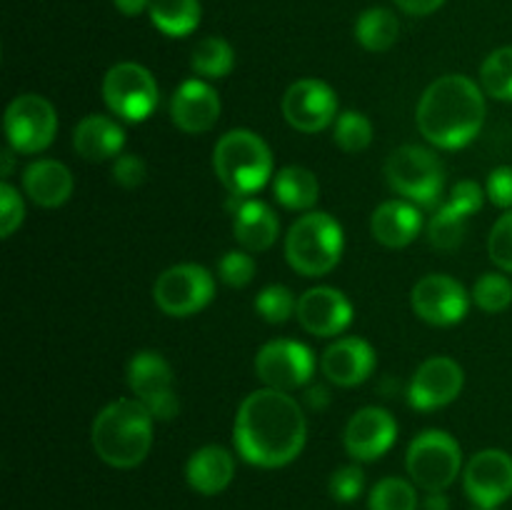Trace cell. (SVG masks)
Listing matches in <instances>:
<instances>
[{
  "label": "cell",
  "mask_w": 512,
  "mask_h": 510,
  "mask_svg": "<svg viewBox=\"0 0 512 510\" xmlns=\"http://www.w3.org/2000/svg\"><path fill=\"white\" fill-rule=\"evenodd\" d=\"M473 303L485 313H503L512 303V283L503 273L480 275L473 285Z\"/></svg>",
  "instance_id": "836d02e7"
},
{
  "label": "cell",
  "mask_w": 512,
  "mask_h": 510,
  "mask_svg": "<svg viewBox=\"0 0 512 510\" xmlns=\"http://www.w3.org/2000/svg\"><path fill=\"white\" fill-rule=\"evenodd\" d=\"M385 178L408 203L433 208L445 188V170L438 155L420 145H400L385 160Z\"/></svg>",
  "instance_id": "8992f818"
},
{
  "label": "cell",
  "mask_w": 512,
  "mask_h": 510,
  "mask_svg": "<svg viewBox=\"0 0 512 510\" xmlns=\"http://www.w3.org/2000/svg\"><path fill=\"white\" fill-rule=\"evenodd\" d=\"M468 220L470 215L448 200V203H445L428 223V240L433 243V248L438 250L460 248V243L465 240V233H468Z\"/></svg>",
  "instance_id": "f546056e"
},
{
  "label": "cell",
  "mask_w": 512,
  "mask_h": 510,
  "mask_svg": "<svg viewBox=\"0 0 512 510\" xmlns=\"http://www.w3.org/2000/svg\"><path fill=\"white\" fill-rule=\"evenodd\" d=\"M400 35V23L393 10L368 8L355 20V40L370 53H385L395 45Z\"/></svg>",
  "instance_id": "83f0119b"
},
{
  "label": "cell",
  "mask_w": 512,
  "mask_h": 510,
  "mask_svg": "<svg viewBox=\"0 0 512 510\" xmlns=\"http://www.w3.org/2000/svg\"><path fill=\"white\" fill-rule=\"evenodd\" d=\"M395 5H398L403 13L420 18V15H430L435 13V10L443 8L445 0H395Z\"/></svg>",
  "instance_id": "7bdbcfd3"
},
{
  "label": "cell",
  "mask_w": 512,
  "mask_h": 510,
  "mask_svg": "<svg viewBox=\"0 0 512 510\" xmlns=\"http://www.w3.org/2000/svg\"><path fill=\"white\" fill-rule=\"evenodd\" d=\"M23 218V198H20V193L13 185L3 180V185H0V235H3V238H10V235L20 228Z\"/></svg>",
  "instance_id": "f35d334b"
},
{
  "label": "cell",
  "mask_w": 512,
  "mask_h": 510,
  "mask_svg": "<svg viewBox=\"0 0 512 510\" xmlns=\"http://www.w3.org/2000/svg\"><path fill=\"white\" fill-rule=\"evenodd\" d=\"M255 373L268 388L290 393L303 388L313 378L315 355L300 340H270L255 355Z\"/></svg>",
  "instance_id": "7c38bea8"
},
{
  "label": "cell",
  "mask_w": 512,
  "mask_h": 510,
  "mask_svg": "<svg viewBox=\"0 0 512 510\" xmlns=\"http://www.w3.org/2000/svg\"><path fill=\"white\" fill-rule=\"evenodd\" d=\"M25 195L40 208H58L73 195V175L60 160H35L23 173Z\"/></svg>",
  "instance_id": "cb8c5ba5"
},
{
  "label": "cell",
  "mask_w": 512,
  "mask_h": 510,
  "mask_svg": "<svg viewBox=\"0 0 512 510\" xmlns=\"http://www.w3.org/2000/svg\"><path fill=\"white\" fill-rule=\"evenodd\" d=\"M463 485L468 498L483 508H498L512 495V455L505 450H480L465 465Z\"/></svg>",
  "instance_id": "9a60e30c"
},
{
  "label": "cell",
  "mask_w": 512,
  "mask_h": 510,
  "mask_svg": "<svg viewBox=\"0 0 512 510\" xmlns=\"http://www.w3.org/2000/svg\"><path fill=\"white\" fill-rule=\"evenodd\" d=\"M485 123V95L468 75L433 80L418 103V128L428 143L458 150L473 143Z\"/></svg>",
  "instance_id": "7a4b0ae2"
},
{
  "label": "cell",
  "mask_w": 512,
  "mask_h": 510,
  "mask_svg": "<svg viewBox=\"0 0 512 510\" xmlns=\"http://www.w3.org/2000/svg\"><path fill=\"white\" fill-rule=\"evenodd\" d=\"M233 233L235 240L243 245V250H248V253H263V250H268L278 240L280 220L273 213V208L265 205L263 200H245L235 210Z\"/></svg>",
  "instance_id": "d4e9b609"
},
{
  "label": "cell",
  "mask_w": 512,
  "mask_h": 510,
  "mask_svg": "<svg viewBox=\"0 0 512 510\" xmlns=\"http://www.w3.org/2000/svg\"><path fill=\"white\" fill-rule=\"evenodd\" d=\"M153 415L140 400L120 398L93 420V448L110 468L128 470L143 463L153 448Z\"/></svg>",
  "instance_id": "3957f363"
},
{
  "label": "cell",
  "mask_w": 512,
  "mask_h": 510,
  "mask_svg": "<svg viewBox=\"0 0 512 510\" xmlns=\"http://www.w3.org/2000/svg\"><path fill=\"white\" fill-rule=\"evenodd\" d=\"M335 145H338L343 153H363L370 143H373V123L365 113L358 110H345L335 120Z\"/></svg>",
  "instance_id": "1f68e13d"
},
{
  "label": "cell",
  "mask_w": 512,
  "mask_h": 510,
  "mask_svg": "<svg viewBox=\"0 0 512 510\" xmlns=\"http://www.w3.org/2000/svg\"><path fill=\"white\" fill-rule=\"evenodd\" d=\"M463 385L465 373L458 360L448 355H435L415 370L408 400L415 410H438L453 403L463 393Z\"/></svg>",
  "instance_id": "2e32d148"
},
{
  "label": "cell",
  "mask_w": 512,
  "mask_h": 510,
  "mask_svg": "<svg viewBox=\"0 0 512 510\" xmlns=\"http://www.w3.org/2000/svg\"><path fill=\"white\" fill-rule=\"evenodd\" d=\"M490 260L505 273H512V210L495 220L488 238Z\"/></svg>",
  "instance_id": "8d00e7d4"
},
{
  "label": "cell",
  "mask_w": 512,
  "mask_h": 510,
  "mask_svg": "<svg viewBox=\"0 0 512 510\" xmlns=\"http://www.w3.org/2000/svg\"><path fill=\"white\" fill-rule=\"evenodd\" d=\"M485 195L498 208H512V168L500 165L485 180Z\"/></svg>",
  "instance_id": "60d3db41"
},
{
  "label": "cell",
  "mask_w": 512,
  "mask_h": 510,
  "mask_svg": "<svg viewBox=\"0 0 512 510\" xmlns=\"http://www.w3.org/2000/svg\"><path fill=\"white\" fill-rule=\"evenodd\" d=\"M343 248V228L333 215L323 210L300 215L285 235V258L290 268L305 278H320L330 273L343 258Z\"/></svg>",
  "instance_id": "5b68a950"
},
{
  "label": "cell",
  "mask_w": 512,
  "mask_h": 510,
  "mask_svg": "<svg viewBox=\"0 0 512 510\" xmlns=\"http://www.w3.org/2000/svg\"><path fill=\"white\" fill-rule=\"evenodd\" d=\"M255 310H258V315L263 320L280 325L285 323L290 315H295L298 300H295L293 290L285 288V285H268V288L260 290L258 298H255Z\"/></svg>",
  "instance_id": "e575fe53"
},
{
  "label": "cell",
  "mask_w": 512,
  "mask_h": 510,
  "mask_svg": "<svg viewBox=\"0 0 512 510\" xmlns=\"http://www.w3.org/2000/svg\"><path fill=\"white\" fill-rule=\"evenodd\" d=\"M398 438V423L385 408H360L345 425L343 445L348 455L360 463L378 460L393 448Z\"/></svg>",
  "instance_id": "e0dca14e"
},
{
  "label": "cell",
  "mask_w": 512,
  "mask_h": 510,
  "mask_svg": "<svg viewBox=\"0 0 512 510\" xmlns=\"http://www.w3.org/2000/svg\"><path fill=\"white\" fill-rule=\"evenodd\" d=\"M273 193L283 208L288 210H310L320 198V183L313 170L303 165H285L275 173Z\"/></svg>",
  "instance_id": "484cf974"
},
{
  "label": "cell",
  "mask_w": 512,
  "mask_h": 510,
  "mask_svg": "<svg viewBox=\"0 0 512 510\" xmlns=\"http://www.w3.org/2000/svg\"><path fill=\"white\" fill-rule=\"evenodd\" d=\"M295 315L310 335L333 338V335L345 333L348 325L353 323V305L345 298L343 290L318 285L300 295Z\"/></svg>",
  "instance_id": "ac0fdd59"
},
{
  "label": "cell",
  "mask_w": 512,
  "mask_h": 510,
  "mask_svg": "<svg viewBox=\"0 0 512 510\" xmlns=\"http://www.w3.org/2000/svg\"><path fill=\"white\" fill-rule=\"evenodd\" d=\"M145 175H148V168H145V160L138 158V155L125 153L115 158L113 180L118 185H123V188H138V185L145 183Z\"/></svg>",
  "instance_id": "ab89813d"
},
{
  "label": "cell",
  "mask_w": 512,
  "mask_h": 510,
  "mask_svg": "<svg viewBox=\"0 0 512 510\" xmlns=\"http://www.w3.org/2000/svg\"><path fill=\"white\" fill-rule=\"evenodd\" d=\"M370 230L385 248H405L423 230V215H420L418 205L408 203V200H385L375 208L373 218H370Z\"/></svg>",
  "instance_id": "44dd1931"
},
{
  "label": "cell",
  "mask_w": 512,
  "mask_h": 510,
  "mask_svg": "<svg viewBox=\"0 0 512 510\" xmlns=\"http://www.w3.org/2000/svg\"><path fill=\"white\" fill-rule=\"evenodd\" d=\"M113 3L115 8L123 15H128V18H135V15H140L143 10L150 8V0H113Z\"/></svg>",
  "instance_id": "ee69618b"
},
{
  "label": "cell",
  "mask_w": 512,
  "mask_h": 510,
  "mask_svg": "<svg viewBox=\"0 0 512 510\" xmlns=\"http://www.w3.org/2000/svg\"><path fill=\"white\" fill-rule=\"evenodd\" d=\"M235 458L223 445H205L190 455L185 465L188 485L200 495H218L233 483Z\"/></svg>",
  "instance_id": "7402d4cb"
},
{
  "label": "cell",
  "mask_w": 512,
  "mask_h": 510,
  "mask_svg": "<svg viewBox=\"0 0 512 510\" xmlns=\"http://www.w3.org/2000/svg\"><path fill=\"white\" fill-rule=\"evenodd\" d=\"M103 100L110 113L128 123H140L155 113L160 90L153 73L140 63H118L105 73Z\"/></svg>",
  "instance_id": "ba28073f"
},
{
  "label": "cell",
  "mask_w": 512,
  "mask_h": 510,
  "mask_svg": "<svg viewBox=\"0 0 512 510\" xmlns=\"http://www.w3.org/2000/svg\"><path fill=\"white\" fill-rule=\"evenodd\" d=\"M370 510H418L415 485L403 478H383L375 483L368 498Z\"/></svg>",
  "instance_id": "d6a6232c"
},
{
  "label": "cell",
  "mask_w": 512,
  "mask_h": 510,
  "mask_svg": "<svg viewBox=\"0 0 512 510\" xmlns=\"http://www.w3.org/2000/svg\"><path fill=\"white\" fill-rule=\"evenodd\" d=\"M425 510H450V500L445 493H428L423 503Z\"/></svg>",
  "instance_id": "f6af8a7d"
},
{
  "label": "cell",
  "mask_w": 512,
  "mask_h": 510,
  "mask_svg": "<svg viewBox=\"0 0 512 510\" xmlns=\"http://www.w3.org/2000/svg\"><path fill=\"white\" fill-rule=\"evenodd\" d=\"M320 368L330 383L355 388L365 383L375 370V350L363 338H340L320 358Z\"/></svg>",
  "instance_id": "ffe728a7"
},
{
  "label": "cell",
  "mask_w": 512,
  "mask_h": 510,
  "mask_svg": "<svg viewBox=\"0 0 512 510\" xmlns=\"http://www.w3.org/2000/svg\"><path fill=\"white\" fill-rule=\"evenodd\" d=\"M283 115L300 133H320L338 120L335 90L318 78L298 80L285 90Z\"/></svg>",
  "instance_id": "5bb4252c"
},
{
  "label": "cell",
  "mask_w": 512,
  "mask_h": 510,
  "mask_svg": "<svg viewBox=\"0 0 512 510\" xmlns=\"http://www.w3.org/2000/svg\"><path fill=\"white\" fill-rule=\"evenodd\" d=\"M150 20L168 38H185L203 18L200 0H150Z\"/></svg>",
  "instance_id": "4316f807"
},
{
  "label": "cell",
  "mask_w": 512,
  "mask_h": 510,
  "mask_svg": "<svg viewBox=\"0 0 512 510\" xmlns=\"http://www.w3.org/2000/svg\"><path fill=\"white\" fill-rule=\"evenodd\" d=\"M125 145V130L118 120L108 118V115H88L80 120L73 130V148L80 158L100 160L118 158L120 150Z\"/></svg>",
  "instance_id": "603a6c76"
},
{
  "label": "cell",
  "mask_w": 512,
  "mask_h": 510,
  "mask_svg": "<svg viewBox=\"0 0 512 510\" xmlns=\"http://www.w3.org/2000/svg\"><path fill=\"white\" fill-rule=\"evenodd\" d=\"M233 440L245 463L283 468L303 453L308 440L303 408L283 390H253L235 415Z\"/></svg>",
  "instance_id": "6da1fadb"
},
{
  "label": "cell",
  "mask_w": 512,
  "mask_h": 510,
  "mask_svg": "<svg viewBox=\"0 0 512 510\" xmlns=\"http://www.w3.org/2000/svg\"><path fill=\"white\" fill-rule=\"evenodd\" d=\"M473 510H498V508H483V505H475Z\"/></svg>",
  "instance_id": "bcb514c9"
},
{
  "label": "cell",
  "mask_w": 512,
  "mask_h": 510,
  "mask_svg": "<svg viewBox=\"0 0 512 510\" xmlns=\"http://www.w3.org/2000/svg\"><path fill=\"white\" fill-rule=\"evenodd\" d=\"M190 68H193V73L200 75V78H210V80L225 78V75L233 73L235 68L233 45H230L225 38H218V35L203 38L193 48V55H190Z\"/></svg>",
  "instance_id": "f1b7e54d"
},
{
  "label": "cell",
  "mask_w": 512,
  "mask_h": 510,
  "mask_svg": "<svg viewBox=\"0 0 512 510\" xmlns=\"http://www.w3.org/2000/svg\"><path fill=\"white\" fill-rule=\"evenodd\" d=\"M483 200H485V190L480 188L475 180H460V183L453 188V193H450V203L458 205L460 210H465L470 218L483 208Z\"/></svg>",
  "instance_id": "b9f144b4"
},
{
  "label": "cell",
  "mask_w": 512,
  "mask_h": 510,
  "mask_svg": "<svg viewBox=\"0 0 512 510\" xmlns=\"http://www.w3.org/2000/svg\"><path fill=\"white\" fill-rule=\"evenodd\" d=\"M218 275L230 288H245L255 278V260L248 250H230L220 258Z\"/></svg>",
  "instance_id": "d590c367"
},
{
  "label": "cell",
  "mask_w": 512,
  "mask_h": 510,
  "mask_svg": "<svg viewBox=\"0 0 512 510\" xmlns=\"http://www.w3.org/2000/svg\"><path fill=\"white\" fill-rule=\"evenodd\" d=\"M220 95L213 85L200 78H190L175 88L173 100H170V118L175 128L188 135L208 133L220 118Z\"/></svg>",
  "instance_id": "d6986e66"
},
{
  "label": "cell",
  "mask_w": 512,
  "mask_h": 510,
  "mask_svg": "<svg viewBox=\"0 0 512 510\" xmlns=\"http://www.w3.org/2000/svg\"><path fill=\"white\" fill-rule=\"evenodd\" d=\"M58 133V113L43 95H18L5 110V138L15 153H43Z\"/></svg>",
  "instance_id": "30bf717a"
},
{
  "label": "cell",
  "mask_w": 512,
  "mask_h": 510,
  "mask_svg": "<svg viewBox=\"0 0 512 510\" xmlns=\"http://www.w3.org/2000/svg\"><path fill=\"white\" fill-rule=\"evenodd\" d=\"M330 495H333L338 503H353V500L360 498L365 488V473L358 468V465H343V468L335 470L330 475Z\"/></svg>",
  "instance_id": "74e56055"
},
{
  "label": "cell",
  "mask_w": 512,
  "mask_h": 510,
  "mask_svg": "<svg viewBox=\"0 0 512 510\" xmlns=\"http://www.w3.org/2000/svg\"><path fill=\"white\" fill-rule=\"evenodd\" d=\"M215 298V278L208 268L180 263L163 270L153 285V300L170 318H190Z\"/></svg>",
  "instance_id": "9c48e42d"
},
{
  "label": "cell",
  "mask_w": 512,
  "mask_h": 510,
  "mask_svg": "<svg viewBox=\"0 0 512 510\" xmlns=\"http://www.w3.org/2000/svg\"><path fill=\"white\" fill-rule=\"evenodd\" d=\"M405 465L415 485L428 493H445L460 475L463 450L445 430H423L408 445Z\"/></svg>",
  "instance_id": "52a82bcc"
},
{
  "label": "cell",
  "mask_w": 512,
  "mask_h": 510,
  "mask_svg": "<svg viewBox=\"0 0 512 510\" xmlns=\"http://www.w3.org/2000/svg\"><path fill=\"white\" fill-rule=\"evenodd\" d=\"M213 168L230 195L243 198L263 188L273 175V153L253 130H230L215 143Z\"/></svg>",
  "instance_id": "277c9868"
},
{
  "label": "cell",
  "mask_w": 512,
  "mask_h": 510,
  "mask_svg": "<svg viewBox=\"0 0 512 510\" xmlns=\"http://www.w3.org/2000/svg\"><path fill=\"white\" fill-rule=\"evenodd\" d=\"M480 83L495 100L512 103V45L493 50L480 68Z\"/></svg>",
  "instance_id": "4dcf8cb0"
},
{
  "label": "cell",
  "mask_w": 512,
  "mask_h": 510,
  "mask_svg": "<svg viewBox=\"0 0 512 510\" xmlns=\"http://www.w3.org/2000/svg\"><path fill=\"white\" fill-rule=\"evenodd\" d=\"M413 310L420 320L430 325H455L468 315L470 295L460 280L445 273H430L415 283Z\"/></svg>",
  "instance_id": "4fadbf2b"
},
{
  "label": "cell",
  "mask_w": 512,
  "mask_h": 510,
  "mask_svg": "<svg viewBox=\"0 0 512 510\" xmlns=\"http://www.w3.org/2000/svg\"><path fill=\"white\" fill-rule=\"evenodd\" d=\"M128 385L135 400L150 410L155 420H173L180 410L175 395L173 368L155 350H140L128 363Z\"/></svg>",
  "instance_id": "8fae6325"
}]
</instances>
